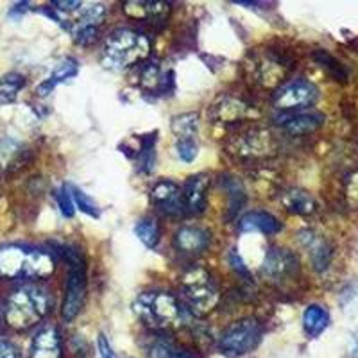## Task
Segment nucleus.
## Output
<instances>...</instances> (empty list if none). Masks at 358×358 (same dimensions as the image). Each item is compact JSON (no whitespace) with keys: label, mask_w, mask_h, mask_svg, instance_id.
<instances>
[{"label":"nucleus","mask_w":358,"mask_h":358,"mask_svg":"<svg viewBox=\"0 0 358 358\" xmlns=\"http://www.w3.org/2000/svg\"><path fill=\"white\" fill-rule=\"evenodd\" d=\"M176 149H178V156L185 163H192L197 158V155H199V145H197V142L194 138L178 140Z\"/></svg>","instance_id":"28"},{"label":"nucleus","mask_w":358,"mask_h":358,"mask_svg":"<svg viewBox=\"0 0 358 358\" xmlns=\"http://www.w3.org/2000/svg\"><path fill=\"white\" fill-rule=\"evenodd\" d=\"M299 242H301L303 248L308 251L310 260H312L313 267L317 268V271H324V268L330 265V245L326 244V241L322 236L315 235L313 231H301L299 233Z\"/></svg>","instance_id":"16"},{"label":"nucleus","mask_w":358,"mask_h":358,"mask_svg":"<svg viewBox=\"0 0 358 358\" xmlns=\"http://www.w3.org/2000/svg\"><path fill=\"white\" fill-rule=\"evenodd\" d=\"M281 222L274 215L267 212H260V210H255V212H249L238 220V229L242 233H251V231H260L264 235H276L281 231Z\"/></svg>","instance_id":"15"},{"label":"nucleus","mask_w":358,"mask_h":358,"mask_svg":"<svg viewBox=\"0 0 358 358\" xmlns=\"http://www.w3.org/2000/svg\"><path fill=\"white\" fill-rule=\"evenodd\" d=\"M56 260L49 251L27 244L0 248V278L6 280H41L54 273Z\"/></svg>","instance_id":"1"},{"label":"nucleus","mask_w":358,"mask_h":358,"mask_svg":"<svg viewBox=\"0 0 358 358\" xmlns=\"http://www.w3.org/2000/svg\"><path fill=\"white\" fill-rule=\"evenodd\" d=\"M97 346H99V353H101V358H117L115 357V351L111 348L110 341L106 338V335L101 334L97 338Z\"/></svg>","instance_id":"31"},{"label":"nucleus","mask_w":358,"mask_h":358,"mask_svg":"<svg viewBox=\"0 0 358 358\" xmlns=\"http://www.w3.org/2000/svg\"><path fill=\"white\" fill-rule=\"evenodd\" d=\"M134 313L152 330L167 331L181 328L187 317V308L178 297L163 290L142 292L133 303Z\"/></svg>","instance_id":"2"},{"label":"nucleus","mask_w":358,"mask_h":358,"mask_svg":"<svg viewBox=\"0 0 358 358\" xmlns=\"http://www.w3.org/2000/svg\"><path fill=\"white\" fill-rule=\"evenodd\" d=\"M330 324V313L322 306L310 305L303 313V328L308 337H319Z\"/></svg>","instance_id":"20"},{"label":"nucleus","mask_w":358,"mask_h":358,"mask_svg":"<svg viewBox=\"0 0 358 358\" xmlns=\"http://www.w3.org/2000/svg\"><path fill=\"white\" fill-rule=\"evenodd\" d=\"M152 206L163 215H181L185 213L183 192L181 187L171 179H159L151 188Z\"/></svg>","instance_id":"9"},{"label":"nucleus","mask_w":358,"mask_h":358,"mask_svg":"<svg viewBox=\"0 0 358 358\" xmlns=\"http://www.w3.org/2000/svg\"><path fill=\"white\" fill-rule=\"evenodd\" d=\"M210 245V233L199 226H183L174 235V248L183 255L196 257Z\"/></svg>","instance_id":"12"},{"label":"nucleus","mask_w":358,"mask_h":358,"mask_svg":"<svg viewBox=\"0 0 358 358\" xmlns=\"http://www.w3.org/2000/svg\"><path fill=\"white\" fill-rule=\"evenodd\" d=\"M134 235L145 248L155 249L159 242V226L155 219H142L134 226Z\"/></svg>","instance_id":"23"},{"label":"nucleus","mask_w":358,"mask_h":358,"mask_svg":"<svg viewBox=\"0 0 358 358\" xmlns=\"http://www.w3.org/2000/svg\"><path fill=\"white\" fill-rule=\"evenodd\" d=\"M199 129V124H197V115L196 113H185L178 115L172 120V131L178 136V140L183 138H194Z\"/></svg>","instance_id":"24"},{"label":"nucleus","mask_w":358,"mask_h":358,"mask_svg":"<svg viewBox=\"0 0 358 358\" xmlns=\"http://www.w3.org/2000/svg\"><path fill=\"white\" fill-rule=\"evenodd\" d=\"M297 273V258L289 249L273 248L265 255V262L262 265V274L273 283H281L292 278Z\"/></svg>","instance_id":"10"},{"label":"nucleus","mask_w":358,"mask_h":358,"mask_svg":"<svg viewBox=\"0 0 358 358\" xmlns=\"http://www.w3.org/2000/svg\"><path fill=\"white\" fill-rule=\"evenodd\" d=\"M50 296L38 285H22L9 294L4 306V319L15 330H29L49 313Z\"/></svg>","instance_id":"3"},{"label":"nucleus","mask_w":358,"mask_h":358,"mask_svg":"<svg viewBox=\"0 0 358 358\" xmlns=\"http://www.w3.org/2000/svg\"><path fill=\"white\" fill-rule=\"evenodd\" d=\"M147 357L149 358H196L194 351L179 346L178 342L171 337L159 335L151 341L147 346Z\"/></svg>","instance_id":"17"},{"label":"nucleus","mask_w":358,"mask_h":358,"mask_svg":"<svg viewBox=\"0 0 358 358\" xmlns=\"http://www.w3.org/2000/svg\"><path fill=\"white\" fill-rule=\"evenodd\" d=\"M62 338L54 326H45L36 334L31 344V358H59Z\"/></svg>","instance_id":"14"},{"label":"nucleus","mask_w":358,"mask_h":358,"mask_svg":"<svg viewBox=\"0 0 358 358\" xmlns=\"http://www.w3.org/2000/svg\"><path fill=\"white\" fill-rule=\"evenodd\" d=\"M124 9L133 18L158 20L169 11V4L165 2H127Z\"/></svg>","instance_id":"21"},{"label":"nucleus","mask_w":358,"mask_h":358,"mask_svg":"<svg viewBox=\"0 0 358 358\" xmlns=\"http://www.w3.org/2000/svg\"><path fill=\"white\" fill-rule=\"evenodd\" d=\"M22 147L15 140H2L0 142V167L9 169L18 162L22 156Z\"/></svg>","instance_id":"26"},{"label":"nucleus","mask_w":358,"mask_h":358,"mask_svg":"<svg viewBox=\"0 0 358 358\" xmlns=\"http://www.w3.org/2000/svg\"><path fill=\"white\" fill-rule=\"evenodd\" d=\"M54 197H56V201H57V206H59V210H62V213L65 217H73V212H76V210H73V201H72V196H70V190H69V187H62L59 188V190H56V194H54Z\"/></svg>","instance_id":"30"},{"label":"nucleus","mask_w":358,"mask_h":358,"mask_svg":"<svg viewBox=\"0 0 358 358\" xmlns=\"http://www.w3.org/2000/svg\"><path fill=\"white\" fill-rule=\"evenodd\" d=\"M151 43L145 34L134 29H117L108 36L102 47L101 62L110 70H126L134 65H142L143 59L149 56Z\"/></svg>","instance_id":"4"},{"label":"nucleus","mask_w":358,"mask_h":358,"mask_svg":"<svg viewBox=\"0 0 358 358\" xmlns=\"http://www.w3.org/2000/svg\"><path fill=\"white\" fill-rule=\"evenodd\" d=\"M229 262H231V265H233V268H235V271H238V273L244 274V276H249L248 267H245L244 262H242V258L238 257V255H236L235 251H233L231 255H229Z\"/></svg>","instance_id":"33"},{"label":"nucleus","mask_w":358,"mask_h":358,"mask_svg":"<svg viewBox=\"0 0 358 358\" xmlns=\"http://www.w3.org/2000/svg\"><path fill=\"white\" fill-rule=\"evenodd\" d=\"M0 358H20V353L11 342L0 341Z\"/></svg>","instance_id":"32"},{"label":"nucleus","mask_w":358,"mask_h":358,"mask_svg":"<svg viewBox=\"0 0 358 358\" xmlns=\"http://www.w3.org/2000/svg\"><path fill=\"white\" fill-rule=\"evenodd\" d=\"M78 72H79L78 62L72 59V57H66V59H63V62L54 69V72L50 73L49 78L45 79V81L38 86L36 90L38 95H40V97H47V95H49L50 92L59 85V83H65L69 81V79L76 78Z\"/></svg>","instance_id":"18"},{"label":"nucleus","mask_w":358,"mask_h":358,"mask_svg":"<svg viewBox=\"0 0 358 358\" xmlns=\"http://www.w3.org/2000/svg\"><path fill=\"white\" fill-rule=\"evenodd\" d=\"M262 334L264 330L257 319H242L224 330V334L220 335L219 346L222 353L238 357V355H245L255 350L260 342Z\"/></svg>","instance_id":"7"},{"label":"nucleus","mask_w":358,"mask_h":358,"mask_svg":"<svg viewBox=\"0 0 358 358\" xmlns=\"http://www.w3.org/2000/svg\"><path fill=\"white\" fill-rule=\"evenodd\" d=\"M226 190L229 192V201H231L229 204H231V212L233 213L238 212L245 201L244 188H242V185L238 183V181H235V179H228V181H226Z\"/></svg>","instance_id":"29"},{"label":"nucleus","mask_w":358,"mask_h":358,"mask_svg":"<svg viewBox=\"0 0 358 358\" xmlns=\"http://www.w3.org/2000/svg\"><path fill=\"white\" fill-rule=\"evenodd\" d=\"M66 187H69L70 196H72L73 206H78L83 213L94 217V219L101 217V210H99V206L94 203V201L90 199L88 196H86L85 192L79 190L78 187H72V185H66Z\"/></svg>","instance_id":"25"},{"label":"nucleus","mask_w":358,"mask_h":358,"mask_svg":"<svg viewBox=\"0 0 358 358\" xmlns=\"http://www.w3.org/2000/svg\"><path fill=\"white\" fill-rule=\"evenodd\" d=\"M319 99V90L305 79H294L285 83L273 95V104L281 113H294L313 106Z\"/></svg>","instance_id":"8"},{"label":"nucleus","mask_w":358,"mask_h":358,"mask_svg":"<svg viewBox=\"0 0 358 358\" xmlns=\"http://www.w3.org/2000/svg\"><path fill=\"white\" fill-rule=\"evenodd\" d=\"M280 124L290 134H308L317 131L324 124L321 111H297V113H281Z\"/></svg>","instance_id":"13"},{"label":"nucleus","mask_w":358,"mask_h":358,"mask_svg":"<svg viewBox=\"0 0 358 358\" xmlns=\"http://www.w3.org/2000/svg\"><path fill=\"white\" fill-rule=\"evenodd\" d=\"M65 257L69 258L70 273L66 278L65 285V299L62 306V317L65 321H72L85 305L86 297V273H85V262L81 260L79 251L66 249Z\"/></svg>","instance_id":"6"},{"label":"nucleus","mask_w":358,"mask_h":358,"mask_svg":"<svg viewBox=\"0 0 358 358\" xmlns=\"http://www.w3.org/2000/svg\"><path fill=\"white\" fill-rule=\"evenodd\" d=\"M208 188H210V176L196 174L188 178L185 187L181 188L185 212L192 213V215H199L204 212L208 203Z\"/></svg>","instance_id":"11"},{"label":"nucleus","mask_w":358,"mask_h":358,"mask_svg":"<svg viewBox=\"0 0 358 358\" xmlns=\"http://www.w3.org/2000/svg\"><path fill=\"white\" fill-rule=\"evenodd\" d=\"M315 59H317L319 63H321L322 69H326L328 72L334 76L337 81H346L348 79V72L346 69L341 65V63L335 59L334 56H330L328 52H324V50H319V52H315Z\"/></svg>","instance_id":"27"},{"label":"nucleus","mask_w":358,"mask_h":358,"mask_svg":"<svg viewBox=\"0 0 358 358\" xmlns=\"http://www.w3.org/2000/svg\"><path fill=\"white\" fill-rule=\"evenodd\" d=\"M25 86V78L18 72L4 73L0 78V106L17 101L20 90Z\"/></svg>","instance_id":"22"},{"label":"nucleus","mask_w":358,"mask_h":358,"mask_svg":"<svg viewBox=\"0 0 358 358\" xmlns=\"http://www.w3.org/2000/svg\"><path fill=\"white\" fill-rule=\"evenodd\" d=\"M179 289H181V297L185 299L188 308L196 312L197 315H203V313L213 310L219 301V289H217L215 281L208 271L201 267L188 268L181 276Z\"/></svg>","instance_id":"5"},{"label":"nucleus","mask_w":358,"mask_h":358,"mask_svg":"<svg viewBox=\"0 0 358 358\" xmlns=\"http://www.w3.org/2000/svg\"><path fill=\"white\" fill-rule=\"evenodd\" d=\"M281 203L289 210L290 213H297V215H310L317 210V203L310 194L297 188H290V190L283 192L281 196Z\"/></svg>","instance_id":"19"}]
</instances>
